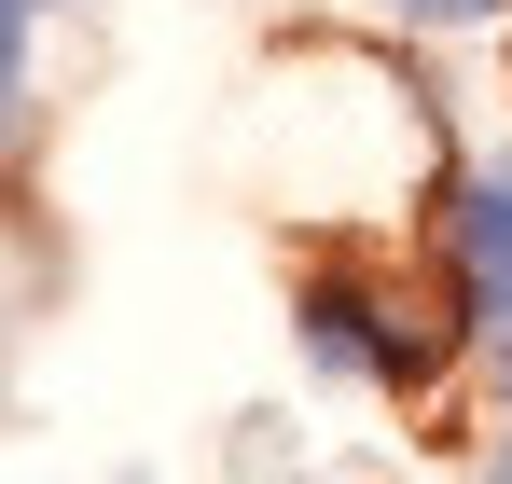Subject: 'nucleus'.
I'll list each match as a JSON object with an SVG mask.
<instances>
[{
  "mask_svg": "<svg viewBox=\"0 0 512 484\" xmlns=\"http://www.w3.org/2000/svg\"><path fill=\"white\" fill-rule=\"evenodd\" d=\"M305 346H319V360H346V374H416V360H429L416 332H388V305H374V291H305Z\"/></svg>",
  "mask_w": 512,
  "mask_h": 484,
  "instance_id": "nucleus-1",
  "label": "nucleus"
},
{
  "mask_svg": "<svg viewBox=\"0 0 512 484\" xmlns=\"http://www.w3.org/2000/svg\"><path fill=\"white\" fill-rule=\"evenodd\" d=\"M457 263H471V291H485V305H512V166L471 180V208H457Z\"/></svg>",
  "mask_w": 512,
  "mask_h": 484,
  "instance_id": "nucleus-2",
  "label": "nucleus"
},
{
  "mask_svg": "<svg viewBox=\"0 0 512 484\" xmlns=\"http://www.w3.org/2000/svg\"><path fill=\"white\" fill-rule=\"evenodd\" d=\"M14 83H28V0H0V125H14Z\"/></svg>",
  "mask_w": 512,
  "mask_h": 484,
  "instance_id": "nucleus-3",
  "label": "nucleus"
},
{
  "mask_svg": "<svg viewBox=\"0 0 512 484\" xmlns=\"http://www.w3.org/2000/svg\"><path fill=\"white\" fill-rule=\"evenodd\" d=\"M388 14H429V28H471V14H499V0H388Z\"/></svg>",
  "mask_w": 512,
  "mask_h": 484,
  "instance_id": "nucleus-4",
  "label": "nucleus"
},
{
  "mask_svg": "<svg viewBox=\"0 0 512 484\" xmlns=\"http://www.w3.org/2000/svg\"><path fill=\"white\" fill-rule=\"evenodd\" d=\"M485 319H499V388H512V305H485Z\"/></svg>",
  "mask_w": 512,
  "mask_h": 484,
  "instance_id": "nucleus-5",
  "label": "nucleus"
}]
</instances>
